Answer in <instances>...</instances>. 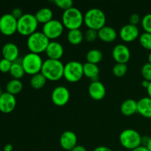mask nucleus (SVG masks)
Returning <instances> with one entry per match:
<instances>
[{
	"label": "nucleus",
	"instance_id": "obj_23",
	"mask_svg": "<svg viewBox=\"0 0 151 151\" xmlns=\"http://www.w3.org/2000/svg\"><path fill=\"white\" fill-rule=\"evenodd\" d=\"M35 16L38 23L45 24L53 19V12L50 7H44L40 8Z\"/></svg>",
	"mask_w": 151,
	"mask_h": 151
},
{
	"label": "nucleus",
	"instance_id": "obj_2",
	"mask_svg": "<svg viewBox=\"0 0 151 151\" xmlns=\"http://www.w3.org/2000/svg\"><path fill=\"white\" fill-rule=\"evenodd\" d=\"M106 16L100 8L93 7L87 10L84 14V24L89 29L98 31L106 25Z\"/></svg>",
	"mask_w": 151,
	"mask_h": 151
},
{
	"label": "nucleus",
	"instance_id": "obj_16",
	"mask_svg": "<svg viewBox=\"0 0 151 151\" xmlns=\"http://www.w3.org/2000/svg\"><path fill=\"white\" fill-rule=\"evenodd\" d=\"M88 94L92 99L100 100L103 99L106 94V88L104 84L100 81H92L88 86Z\"/></svg>",
	"mask_w": 151,
	"mask_h": 151
},
{
	"label": "nucleus",
	"instance_id": "obj_25",
	"mask_svg": "<svg viewBox=\"0 0 151 151\" xmlns=\"http://www.w3.org/2000/svg\"><path fill=\"white\" fill-rule=\"evenodd\" d=\"M84 38V34L80 29H70L68 31L67 40L70 44L74 45L80 44Z\"/></svg>",
	"mask_w": 151,
	"mask_h": 151
},
{
	"label": "nucleus",
	"instance_id": "obj_18",
	"mask_svg": "<svg viewBox=\"0 0 151 151\" xmlns=\"http://www.w3.org/2000/svg\"><path fill=\"white\" fill-rule=\"evenodd\" d=\"M46 54L48 56V58L60 60L64 52V49L63 45L58 41H50L45 51Z\"/></svg>",
	"mask_w": 151,
	"mask_h": 151
},
{
	"label": "nucleus",
	"instance_id": "obj_28",
	"mask_svg": "<svg viewBox=\"0 0 151 151\" xmlns=\"http://www.w3.org/2000/svg\"><path fill=\"white\" fill-rule=\"evenodd\" d=\"M103 52L98 49H91L88 50L86 53V60L87 62L94 64H97L99 62H100L103 59Z\"/></svg>",
	"mask_w": 151,
	"mask_h": 151
},
{
	"label": "nucleus",
	"instance_id": "obj_35",
	"mask_svg": "<svg viewBox=\"0 0 151 151\" xmlns=\"http://www.w3.org/2000/svg\"><path fill=\"white\" fill-rule=\"evenodd\" d=\"M12 63H13V62L10 61L7 59L1 58L0 60V72H2V73L10 72Z\"/></svg>",
	"mask_w": 151,
	"mask_h": 151
},
{
	"label": "nucleus",
	"instance_id": "obj_36",
	"mask_svg": "<svg viewBox=\"0 0 151 151\" xmlns=\"http://www.w3.org/2000/svg\"><path fill=\"white\" fill-rule=\"evenodd\" d=\"M141 17H140L139 15L137 13H132L129 18V23L133 25H136V26H137V24H139V22H141Z\"/></svg>",
	"mask_w": 151,
	"mask_h": 151
},
{
	"label": "nucleus",
	"instance_id": "obj_22",
	"mask_svg": "<svg viewBox=\"0 0 151 151\" xmlns=\"http://www.w3.org/2000/svg\"><path fill=\"white\" fill-rule=\"evenodd\" d=\"M83 74L92 81H98L100 68L97 64L86 62L83 64Z\"/></svg>",
	"mask_w": 151,
	"mask_h": 151
},
{
	"label": "nucleus",
	"instance_id": "obj_9",
	"mask_svg": "<svg viewBox=\"0 0 151 151\" xmlns=\"http://www.w3.org/2000/svg\"><path fill=\"white\" fill-rule=\"evenodd\" d=\"M63 23L58 19H52L50 22L44 24L42 32L49 39H55L61 35L63 32Z\"/></svg>",
	"mask_w": 151,
	"mask_h": 151
},
{
	"label": "nucleus",
	"instance_id": "obj_3",
	"mask_svg": "<svg viewBox=\"0 0 151 151\" xmlns=\"http://www.w3.org/2000/svg\"><path fill=\"white\" fill-rule=\"evenodd\" d=\"M62 23L63 26L70 29H80L84 23V15L78 8L72 7L64 10L62 14Z\"/></svg>",
	"mask_w": 151,
	"mask_h": 151
},
{
	"label": "nucleus",
	"instance_id": "obj_14",
	"mask_svg": "<svg viewBox=\"0 0 151 151\" xmlns=\"http://www.w3.org/2000/svg\"><path fill=\"white\" fill-rule=\"evenodd\" d=\"M121 39L126 42H131L139 37V29L138 27L131 24H126L121 27L119 30Z\"/></svg>",
	"mask_w": 151,
	"mask_h": 151
},
{
	"label": "nucleus",
	"instance_id": "obj_17",
	"mask_svg": "<svg viewBox=\"0 0 151 151\" xmlns=\"http://www.w3.org/2000/svg\"><path fill=\"white\" fill-rule=\"evenodd\" d=\"M1 54L3 58L7 59L11 62H15L19 59V49L14 43H6L1 49Z\"/></svg>",
	"mask_w": 151,
	"mask_h": 151
},
{
	"label": "nucleus",
	"instance_id": "obj_31",
	"mask_svg": "<svg viewBox=\"0 0 151 151\" xmlns=\"http://www.w3.org/2000/svg\"><path fill=\"white\" fill-rule=\"evenodd\" d=\"M142 26L145 32L151 33V13H148L142 18Z\"/></svg>",
	"mask_w": 151,
	"mask_h": 151
},
{
	"label": "nucleus",
	"instance_id": "obj_4",
	"mask_svg": "<svg viewBox=\"0 0 151 151\" xmlns=\"http://www.w3.org/2000/svg\"><path fill=\"white\" fill-rule=\"evenodd\" d=\"M50 41L43 32L36 31L29 35L27 40V46L30 52L40 53L45 52Z\"/></svg>",
	"mask_w": 151,
	"mask_h": 151
},
{
	"label": "nucleus",
	"instance_id": "obj_15",
	"mask_svg": "<svg viewBox=\"0 0 151 151\" xmlns=\"http://www.w3.org/2000/svg\"><path fill=\"white\" fill-rule=\"evenodd\" d=\"M78 142L76 134L72 131H66L60 137V145L63 149L66 150H72Z\"/></svg>",
	"mask_w": 151,
	"mask_h": 151
},
{
	"label": "nucleus",
	"instance_id": "obj_6",
	"mask_svg": "<svg viewBox=\"0 0 151 151\" xmlns=\"http://www.w3.org/2000/svg\"><path fill=\"white\" fill-rule=\"evenodd\" d=\"M38 22L36 17L32 13H24L23 16L18 19L17 31L22 35H32L36 32Z\"/></svg>",
	"mask_w": 151,
	"mask_h": 151
},
{
	"label": "nucleus",
	"instance_id": "obj_41",
	"mask_svg": "<svg viewBox=\"0 0 151 151\" xmlns=\"http://www.w3.org/2000/svg\"><path fill=\"white\" fill-rule=\"evenodd\" d=\"M13 147L11 144H7L4 145L3 151H13Z\"/></svg>",
	"mask_w": 151,
	"mask_h": 151
},
{
	"label": "nucleus",
	"instance_id": "obj_29",
	"mask_svg": "<svg viewBox=\"0 0 151 151\" xmlns=\"http://www.w3.org/2000/svg\"><path fill=\"white\" fill-rule=\"evenodd\" d=\"M139 43L142 47L151 51V33L144 32L139 35Z\"/></svg>",
	"mask_w": 151,
	"mask_h": 151
},
{
	"label": "nucleus",
	"instance_id": "obj_7",
	"mask_svg": "<svg viewBox=\"0 0 151 151\" xmlns=\"http://www.w3.org/2000/svg\"><path fill=\"white\" fill-rule=\"evenodd\" d=\"M142 137L137 131L128 128L121 132L119 142L125 148L132 150L142 145Z\"/></svg>",
	"mask_w": 151,
	"mask_h": 151
},
{
	"label": "nucleus",
	"instance_id": "obj_34",
	"mask_svg": "<svg viewBox=\"0 0 151 151\" xmlns=\"http://www.w3.org/2000/svg\"><path fill=\"white\" fill-rule=\"evenodd\" d=\"M55 4L60 8L66 10L73 7V1L72 0H55Z\"/></svg>",
	"mask_w": 151,
	"mask_h": 151
},
{
	"label": "nucleus",
	"instance_id": "obj_32",
	"mask_svg": "<svg viewBox=\"0 0 151 151\" xmlns=\"http://www.w3.org/2000/svg\"><path fill=\"white\" fill-rule=\"evenodd\" d=\"M141 73L145 80L151 81V63L147 62L145 63L141 69Z\"/></svg>",
	"mask_w": 151,
	"mask_h": 151
},
{
	"label": "nucleus",
	"instance_id": "obj_12",
	"mask_svg": "<svg viewBox=\"0 0 151 151\" xmlns=\"http://www.w3.org/2000/svg\"><path fill=\"white\" fill-rule=\"evenodd\" d=\"M112 56L116 63H127L131 58V51L124 44H118L112 50Z\"/></svg>",
	"mask_w": 151,
	"mask_h": 151
},
{
	"label": "nucleus",
	"instance_id": "obj_42",
	"mask_svg": "<svg viewBox=\"0 0 151 151\" xmlns=\"http://www.w3.org/2000/svg\"><path fill=\"white\" fill-rule=\"evenodd\" d=\"M150 81H147V80L144 79L142 81V86L144 88H145L146 89H147V87H148V86H149V84H150Z\"/></svg>",
	"mask_w": 151,
	"mask_h": 151
},
{
	"label": "nucleus",
	"instance_id": "obj_19",
	"mask_svg": "<svg viewBox=\"0 0 151 151\" xmlns=\"http://www.w3.org/2000/svg\"><path fill=\"white\" fill-rule=\"evenodd\" d=\"M137 112L146 118L151 119V98L144 97L137 101Z\"/></svg>",
	"mask_w": 151,
	"mask_h": 151
},
{
	"label": "nucleus",
	"instance_id": "obj_20",
	"mask_svg": "<svg viewBox=\"0 0 151 151\" xmlns=\"http://www.w3.org/2000/svg\"><path fill=\"white\" fill-rule=\"evenodd\" d=\"M98 37L105 42H112L117 37V32L112 27L105 25L98 30Z\"/></svg>",
	"mask_w": 151,
	"mask_h": 151
},
{
	"label": "nucleus",
	"instance_id": "obj_45",
	"mask_svg": "<svg viewBox=\"0 0 151 151\" xmlns=\"http://www.w3.org/2000/svg\"><path fill=\"white\" fill-rule=\"evenodd\" d=\"M147 59H148V62L151 63V51L150 52V53L148 54V56H147Z\"/></svg>",
	"mask_w": 151,
	"mask_h": 151
},
{
	"label": "nucleus",
	"instance_id": "obj_1",
	"mask_svg": "<svg viewBox=\"0 0 151 151\" xmlns=\"http://www.w3.org/2000/svg\"><path fill=\"white\" fill-rule=\"evenodd\" d=\"M64 64L60 60L47 58L43 63L41 72L47 80L58 81L63 77Z\"/></svg>",
	"mask_w": 151,
	"mask_h": 151
},
{
	"label": "nucleus",
	"instance_id": "obj_37",
	"mask_svg": "<svg viewBox=\"0 0 151 151\" xmlns=\"http://www.w3.org/2000/svg\"><path fill=\"white\" fill-rule=\"evenodd\" d=\"M10 13H11L17 20L19 19H20V18L24 15L23 11H22V10L20 7H16V8H14L12 10V12Z\"/></svg>",
	"mask_w": 151,
	"mask_h": 151
},
{
	"label": "nucleus",
	"instance_id": "obj_5",
	"mask_svg": "<svg viewBox=\"0 0 151 151\" xmlns=\"http://www.w3.org/2000/svg\"><path fill=\"white\" fill-rule=\"evenodd\" d=\"M43 63L42 58L37 53L29 52L22 58V64L25 73L31 75L41 72Z\"/></svg>",
	"mask_w": 151,
	"mask_h": 151
},
{
	"label": "nucleus",
	"instance_id": "obj_30",
	"mask_svg": "<svg viewBox=\"0 0 151 151\" xmlns=\"http://www.w3.org/2000/svg\"><path fill=\"white\" fill-rule=\"evenodd\" d=\"M128 71V66L126 63H116L113 67V73L115 76L120 77L124 76Z\"/></svg>",
	"mask_w": 151,
	"mask_h": 151
},
{
	"label": "nucleus",
	"instance_id": "obj_44",
	"mask_svg": "<svg viewBox=\"0 0 151 151\" xmlns=\"http://www.w3.org/2000/svg\"><path fill=\"white\" fill-rule=\"evenodd\" d=\"M145 147L148 149L149 151H151V137H150V139H149L148 142H147V144L146 145Z\"/></svg>",
	"mask_w": 151,
	"mask_h": 151
},
{
	"label": "nucleus",
	"instance_id": "obj_10",
	"mask_svg": "<svg viewBox=\"0 0 151 151\" xmlns=\"http://www.w3.org/2000/svg\"><path fill=\"white\" fill-rule=\"evenodd\" d=\"M18 20L11 14L5 13L0 17V32L4 35H12L17 31Z\"/></svg>",
	"mask_w": 151,
	"mask_h": 151
},
{
	"label": "nucleus",
	"instance_id": "obj_40",
	"mask_svg": "<svg viewBox=\"0 0 151 151\" xmlns=\"http://www.w3.org/2000/svg\"><path fill=\"white\" fill-rule=\"evenodd\" d=\"M131 151H149L148 149L145 147V146H143V145H140L139 147H137V148L134 149Z\"/></svg>",
	"mask_w": 151,
	"mask_h": 151
},
{
	"label": "nucleus",
	"instance_id": "obj_43",
	"mask_svg": "<svg viewBox=\"0 0 151 151\" xmlns=\"http://www.w3.org/2000/svg\"><path fill=\"white\" fill-rule=\"evenodd\" d=\"M147 94H148V97L151 98V81L150 82V84H149L148 87H147Z\"/></svg>",
	"mask_w": 151,
	"mask_h": 151
},
{
	"label": "nucleus",
	"instance_id": "obj_39",
	"mask_svg": "<svg viewBox=\"0 0 151 151\" xmlns=\"http://www.w3.org/2000/svg\"><path fill=\"white\" fill-rule=\"evenodd\" d=\"M71 151H87V150L84 146L78 145H77L75 146V147H74V148Z\"/></svg>",
	"mask_w": 151,
	"mask_h": 151
},
{
	"label": "nucleus",
	"instance_id": "obj_38",
	"mask_svg": "<svg viewBox=\"0 0 151 151\" xmlns=\"http://www.w3.org/2000/svg\"><path fill=\"white\" fill-rule=\"evenodd\" d=\"M93 151H113L110 147L106 146H99L97 147Z\"/></svg>",
	"mask_w": 151,
	"mask_h": 151
},
{
	"label": "nucleus",
	"instance_id": "obj_13",
	"mask_svg": "<svg viewBox=\"0 0 151 151\" xmlns=\"http://www.w3.org/2000/svg\"><path fill=\"white\" fill-rule=\"evenodd\" d=\"M16 106V99L15 95L7 92L0 94V111L4 114H9L13 111Z\"/></svg>",
	"mask_w": 151,
	"mask_h": 151
},
{
	"label": "nucleus",
	"instance_id": "obj_46",
	"mask_svg": "<svg viewBox=\"0 0 151 151\" xmlns=\"http://www.w3.org/2000/svg\"><path fill=\"white\" fill-rule=\"evenodd\" d=\"M1 55H0V60H1Z\"/></svg>",
	"mask_w": 151,
	"mask_h": 151
},
{
	"label": "nucleus",
	"instance_id": "obj_21",
	"mask_svg": "<svg viewBox=\"0 0 151 151\" xmlns=\"http://www.w3.org/2000/svg\"><path fill=\"white\" fill-rule=\"evenodd\" d=\"M120 111L122 114L131 116L137 113V101L134 99H127L124 100L120 106Z\"/></svg>",
	"mask_w": 151,
	"mask_h": 151
},
{
	"label": "nucleus",
	"instance_id": "obj_11",
	"mask_svg": "<svg viewBox=\"0 0 151 151\" xmlns=\"http://www.w3.org/2000/svg\"><path fill=\"white\" fill-rule=\"evenodd\" d=\"M52 100L58 106H63L68 103L70 98V92L66 86H58L52 91Z\"/></svg>",
	"mask_w": 151,
	"mask_h": 151
},
{
	"label": "nucleus",
	"instance_id": "obj_24",
	"mask_svg": "<svg viewBox=\"0 0 151 151\" xmlns=\"http://www.w3.org/2000/svg\"><path fill=\"white\" fill-rule=\"evenodd\" d=\"M19 59L15 62H13L10 68V74L13 77V79L20 80L21 78H23L25 74L24 69L22 64V59L20 60Z\"/></svg>",
	"mask_w": 151,
	"mask_h": 151
},
{
	"label": "nucleus",
	"instance_id": "obj_33",
	"mask_svg": "<svg viewBox=\"0 0 151 151\" xmlns=\"http://www.w3.org/2000/svg\"><path fill=\"white\" fill-rule=\"evenodd\" d=\"M98 37V31L88 28L84 33V38L88 42H93Z\"/></svg>",
	"mask_w": 151,
	"mask_h": 151
},
{
	"label": "nucleus",
	"instance_id": "obj_8",
	"mask_svg": "<svg viewBox=\"0 0 151 151\" xmlns=\"http://www.w3.org/2000/svg\"><path fill=\"white\" fill-rule=\"evenodd\" d=\"M83 75V64L80 61L70 60L64 65L63 77L69 82H78Z\"/></svg>",
	"mask_w": 151,
	"mask_h": 151
},
{
	"label": "nucleus",
	"instance_id": "obj_26",
	"mask_svg": "<svg viewBox=\"0 0 151 151\" xmlns=\"http://www.w3.org/2000/svg\"><path fill=\"white\" fill-rule=\"evenodd\" d=\"M23 88V83L20 80L12 79L6 85V91L13 95L19 94Z\"/></svg>",
	"mask_w": 151,
	"mask_h": 151
},
{
	"label": "nucleus",
	"instance_id": "obj_27",
	"mask_svg": "<svg viewBox=\"0 0 151 151\" xmlns=\"http://www.w3.org/2000/svg\"><path fill=\"white\" fill-rule=\"evenodd\" d=\"M47 78L41 72L32 75L30 79V85L35 89H40L45 86L47 83Z\"/></svg>",
	"mask_w": 151,
	"mask_h": 151
}]
</instances>
